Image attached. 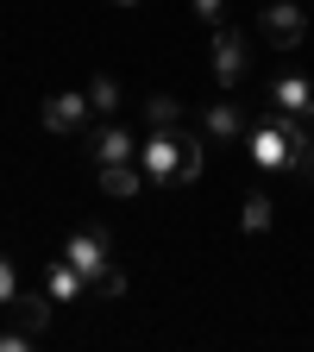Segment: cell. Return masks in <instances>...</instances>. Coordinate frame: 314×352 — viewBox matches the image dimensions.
Returning <instances> with one entry per match:
<instances>
[{"label": "cell", "instance_id": "5b68a950", "mask_svg": "<svg viewBox=\"0 0 314 352\" xmlns=\"http://www.w3.org/2000/svg\"><path fill=\"white\" fill-rule=\"evenodd\" d=\"M258 32L277 44V51H302L308 38V7L302 0H271V7H258Z\"/></svg>", "mask_w": 314, "mask_h": 352}, {"label": "cell", "instance_id": "ba28073f", "mask_svg": "<svg viewBox=\"0 0 314 352\" xmlns=\"http://www.w3.org/2000/svg\"><path fill=\"white\" fill-rule=\"evenodd\" d=\"M271 107H277V113H289V120H302V126H314V76L283 69V76L271 82Z\"/></svg>", "mask_w": 314, "mask_h": 352}, {"label": "cell", "instance_id": "7a4b0ae2", "mask_svg": "<svg viewBox=\"0 0 314 352\" xmlns=\"http://www.w3.org/2000/svg\"><path fill=\"white\" fill-rule=\"evenodd\" d=\"M63 258L88 277V296H107V302L126 296V271H120V252H113L107 227H76V233L63 239Z\"/></svg>", "mask_w": 314, "mask_h": 352}, {"label": "cell", "instance_id": "6da1fadb", "mask_svg": "<svg viewBox=\"0 0 314 352\" xmlns=\"http://www.w3.org/2000/svg\"><path fill=\"white\" fill-rule=\"evenodd\" d=\"M139 164H145V176H151V189H183V183H195L201 176V139L195 132H151V139L139 145Z\"/></svg>", "mask_w": 314, "mask_h": 352}, {"label": "cell", "instance_id": "d6986e66", "mask_svg": "<svg viewBox=\"0 0 314 352\" xmlns=\"http://www.w3.org/2000/svg\"><path fill=\"white\" fill-rule=\"evenodd\" d=\"M120 7H139V0H120Z\"/></svg>", "mask_w": 314, "mask_h": 352}, {"label": "cell", "instance_id": "ffe728a7", "mask_svg": "<svg viewBox=\"0 0 314 352\" xmlns=\"http://www.w3.org/2000/svg\"><path fill=\"white\" fill-rule=\"evenodd\" d=\"M308 7H314V0H308Z\"/></svg>", "mask_w": 314, "mask_h": 352}, {"label": "cell", "instance_id": "9c48e42d", "mask_svg": "<svg viewBox=\"0 0 314 352\" xmlns=\"http://www.w3.org/2000/svg\"><path fill=\"white\" fill-rule=\"evenodd\" d=\"M201 132H208V139H251V126H245V107H239V101H214V107H201Z\"/></svg>", "mask_w": 314, "mask_h": 352}, {"label": "cell", "instance_id": "3957f363", "mask_svg": "<svg viewBox=\"0 0 314 352\" xmlns=\"http://www.w3.org/2000/svg\"><path fill=\"white\" fill-rule=\"evenodd\" d=\"M302 120H289V113H264L258 126H251V164L258 170H295V145H302Z\"/></svg>", "mask_w": 314, "mask_h": 352}, {"label": "cell", "instance_id": "8fae6325", "mask_svg": "<svg viewBox=\"0 0 314 352\" xmlns=\"http://www.w3.org/2000/svg\"><path fill=\"white\" fill-rule=\"evenodd\" d=\"M44 289H51V302H57V308H69L76 296H88V277L76 271V264H69V258H57V264H51V271H44Z\"/></svg>", "mask_w": 314, "mask_h": 352}, {"label": "cell", "instance_id": "4fadbf2b", "mask_svg": "<svg viewBox=\"0 0 314 352\" xmlns=\"http://www.w3.org/2000/svg\"><path fill=\"white\" fill-rule=\"evenodd\" d=\"M88 101H95V120H120V82L113 76H88Z\"/></svg>", "mask_w": 314, "mask_h": 352}, {"label": "cell", "instance_id": "7c38bea8", "mask_svg": "<svg viewBox=\"0 0 314 352\" xmlns=\"http://www.w3.org/2000/svg\"><path fill=\"white\" fill-rule=\"evenodd\" d=\"M271 220H277V201L264 195V189H251L245 208H239V227H245V233H271Z\"/></svg>", "mask_w": 314, "mask_h": 352}, {"label": "cell", "instance_id": "277c9868", "mask_svg": "<svg viewBox=\"0 0 314 352\" xmlns=\"http://www.w3.org/2000/svg\"><path fill=\"white\" fill-rule=\"evenodd\" d=\"M44 132H57V139H88V126H95V101H88V88H63L38 107Z\"/></svg>", "mask_w": 314, "mask_h": 352}, {"label": "cell", "instance_id": "30bf717a", "mask_svg": "<svg viewBox=\"0 0 314 352\" xmlns=\"http://www.w3.org/2000/svg\"><path fill=\"white\" fill-rule=\"evenodd\" d=\"M101 189H107L113 201H132L139 189H151V176H145L139 157H132V164H101Z\"/></svg>", "mask_w": 314, "mask_h": 352}, {"label": "cell", "instance_id": "9a60e30c", "mask_svg": "<svg viewBox=\"0 0 314 352\" xmlns=\"http://www.w3.org/2000/svg\"><path fill=\"white\" fill-rule=\"evenodd\" d=\"M51 308H57V302H51V289H38V296H19V308H13V315H19L32 333H44V327H51Z\"/></svg>", "mask_w": 314, "mask_h": 352}, {"label": "cell", "instance_id": "52a82bcc", "mask_svg": "<svg viewBox=\"0 0 314 352\" xmlns=\"http://www.w3.org/2000/svg\"><path fill=\"white\" fill-rule=\"evenodd\" d=\"M88 151H95V170L101 164H132L139 157V132L126 120H101V126H88Z\"/></svg>", "mask_w": 314, "mask_h": 352}, {"label": "cell", "instance_id": "2e32d148", "mask_svg": "<svg viewBox=\"0 0 314 352\" xmlns=\"http://www.w3.org/2000/svg\"><path fill=\"white\" fill-rule=\"evenodd\" d=\"M19 296H25V283H19V271H13V258L0 252V308L13 315V308H19Z\"/></svg>", "mask_w": 314, "mask_h": 352}, {"label": "cell", "instance_id": "e0dca14e", "mask_svg": "<svg viewBox=\"0 0 314 352\" xmlns=\"http://www.w3.org/2000/svg\"><path fill=\"white\" fill-rule=\"evenodd\" d=\"M189 7H195V19L214 32V25H227V0H189Z\"/></svg>", "mask_w": 314, "mask_h": 352}, {"label": "cell", "instance_id": "8992f818", "mask_svg": "<svg viewBox=\"0 0 314 352\" xmlns=\"http://www.w3.org/2000/svg\"><path fill=\"white\" fill-rule=\"evenodd\" d=\"M208 69H214V82H220V88L245 82V69H251L245 32H233V25H214V51H208Z\"/></svg>", "mask_w": 314, "mask_h": 352}, {"label": "cell", "instance_id": "5bb4252c", "mask_svg": "<svg viewBox=\"0 0 314 352\" xmlns=\"http://www.w3.org/2000/svg\"><path fill=\"white\" fill-rule=\"evenodd\" d=\"M145 126H151V132H176V126H183V101L151 95V101H145Z\"/></svg>", "mask_w": 314, "mask_h": 352}, {"label": "cell", "instance_id": "ac0fdd59", "mask_svg": "<svg viewBox=\"0 0 314 352\" xmlns=\"http://www.w3.org/2000/svg\"><path fill=\"white\" fill-rule=\"evenodd\" d=\"M32 340H38V333H32L25 321H19V327H0V352H25Z\"/></svg>", "mask_w": 314, "mask_h": 352}]
</instances>
